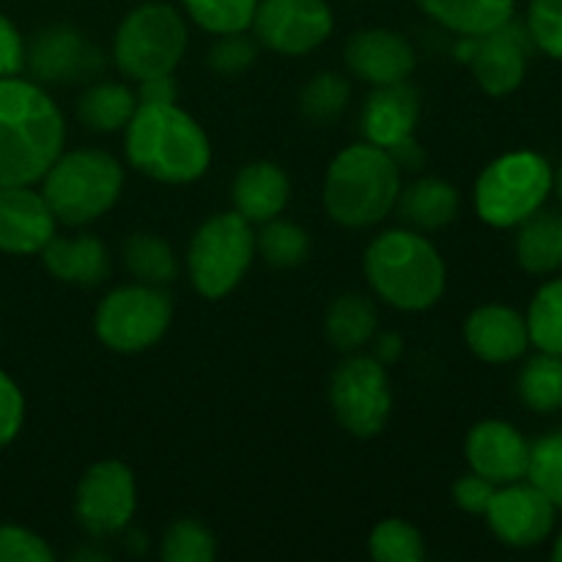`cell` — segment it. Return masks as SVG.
I'll use <instances>...</instances> for the list:
<instances>
[{
    "instance_id": "obj_22",
    "label": "cell",
    "mask_w": 562,
    "mask_h": 562,
    "mask_svg": "<svg viewBox=\"0 0 562 562\" xmlns=\"http://www.w3.org/2000/svg\"><path fill=\"white\" fill-rule=\"evenodd\" d=\"M38 256L55 280L80 285V289H93V285L104 283L110 274L108 247L93 234H80L71 239L55 234Z\"/></svg>"
},
{
    "instance_id": "obj_1",
    "label": "cell",
    "mask_w": 562,
    "mask_h": 562,
    "mask_svg": "<svg viewBox=\"0 0 562 562\" xmlns=\"http://www.w3.org/2000/svg\"><path fill=\"white\" fill-rule=\"evenodd\" d=\"M66 146V119L47 88L0 77V187L38 184Z\"/></svg>"
},
{
    "instance_id": "obj_12",
    "label": "cell",
    "mask_w": 562,
    "mask_h": 562,
    "mask_svg": "<svg viewBox=\"0 0 562 562\" xmlns=\"http://www.w3.org/2000/svg\"><path fill=\"white\" fill-rule=\"evenodd\" d=\"M532 49L525 22L510 20L483 36H461L456 55L470 66L475 82L488 97H508L525 82Z\"/></svg>"
},
{
    "instance_id": "obj_7",
    "label": "cell",
    "mask_w": 562,
    "mask_h": 562,
    "mask_svg": "<svg viewBox=\"0 0 562 562\" xmlns=\"http://www.w3.org/2000/svg\"><path fill=\"white\" fill-rule=\"evenodd\" d=\"M190 42L187 16L165 0H146L121 20L113 36V60L130 80L173 75Z\"/></svg>"
},
{
    "instance_id": "obj_36",
    "label": "cell",
    "mask_w": 562,
    "mask_h": 562,
    "mask_svg": "<svg viewBox=\"0 0 562 562\" xmlns=\"http://www.w3.org/2000/svg\"><path fill=\"white\" fill-rule=\"evenodd\" d=\"M527 481L541 488L554 508H562V428L530 445Z\"/></svg>"
},
{
    "instance_id": "obj_37",
    "label": "cell",
    "mask_w": 562,
    "mask_h": 562,
    "mask_svg": "<svg viewBox=\"0 0 562 562\" xmlns=\"http://www.w3.org/2000/svg\"><path fill=\"white\" fill-rule=\"evenodd\" d=\"M525 27L532 47L562 60V0H530Z\"/></svg>"
},
{
    "instance_id": "obj_41",
    "label": "cell",
    "mask_w": 562,
    "mask_h": 562,
    "mask_svg": "<svg viewBox=\"0 0 562 562\" xmlns=\"http://www.w3.org/2000/svg\"><path fill=\"white\" fill-rule=\"evenodd\" d=\"M494 492H497V486H494L492 481H486V477L470 470V475H461L459 481L453 483V503L459 505L464 514H486Z\"/></svg>"
},
{
    "instance_id": "obj_17",
    "label": "cell",
    "mask_w": 562,
    "mask_h": 562,
    "mask_svg": "<svg viewBox=\"0 0 562 562\" xmlns=\"http://www.w3.org/2000/svg\"><path fill=\"white\" fill-rule=\"evenodd\" d=\"M467 464L494 486L525 481L530 467V442L505 420H483L470 428L464 442Z\"/></svg>"
},
{
    "instance_id": "obj_45",
    "label": "cell",
    "mask_w": 562,
    "mask_h": 562,
    "mask_svg": "<svg viewBox=\"0 0 562 562\" xmlns=\"http://www.w3.org/2000/svg\"><path fill=\"white\" fill-rule=\"evenodd\" d=\"M404 351V340H401L398 333H384V335H373V355L382 366H393L395 360L401 357Z\"/></svg>"
},
{
    "instance_id": "obj_25",
    "label": "cell",
    "mask_w": 562,
    "mask_h": 562,
    "mask_svg": "<svg viewBox=\"0 0 562 562\" xmlns=\"http://www.w3.org/2000/svg\"><path fill=\"white\" fill-rule=\"evenodd\" d=\"M137 110V93L126 82L91 80L77 97V121L91 132H119Z\"/></svg>"
},
{
    "instance_id": "obj_8",
    "label": "cell",
    "mask_w": 562,
    "mask_h": 562,
    "mask_svg": "<svg viewBox=\"0 0 562 562\" xmlns=\"http://www.w3.org/2000/svg\"><path fill=\"white\" fill-rule=\"evenodd\" d=\"M256 258V231L241 214L209 217L187 247V274L206 300H223L245 280Z\"/></svg>"
},
{
    "instance_id": "obj_26",
    "label": "cell",
    "mask_w": 562,
    "mask_h": 562,
    "mask_svg": "<svg viewBox=\"0 0 562 562\" xmlns=\"http://www.w3.org/2000/svg\"><path fill=\"white\" fill-rule=\"evenodd\" d=\"M376 327V305L366 294H357V291L335 296L327 318H324V333H327L329 344H333V349L344 351V355H355L362 346L371 344Z\"/></svg>"
},
{
    "instance_id": "obj_30",
    "label": "cell",
    "mask_w": 562,
    "mask_h": 562,
    "mask_svg": "<svg viewBox=\"0 0 562 562\" xmlns=\"http://www.w3.org/2000/svg\"><path fill=\"white\" fill-rule=\"evenodd\" d=\"M351 99V82L340 71H318L302 86L300 113L313 126L338 124Z\"/></svg>"
},
{
    "instance_id": "obj_27",
    "label": "cell",
    "mask_w": 562,
    "mask_h": 562,
    "mask_svg": "<svg viewBox=\"0 0 562 562\" xmlns=\"http://www.w3.org/2000/svg\"><path fill=\"white\" fill-rule=\"evenodd\" d=\"M516 261L530 274H552L562 267V214L536 212L516 225Z\"/></svg>"
},
{
    "instance_id": "obj_20",
    "label": "cell",
    "mask_w": 562,
    "mask_h": 562,
    "mask_svg": "<svg viewBox=\"0 0 562 562\" xmlns=\"http://www.w3.org/2000/svg\"><path fill=\"white\" fill-rule=\"evenodd\" d=\"M420 121V93L409 82L373 88L360 113V132L379 148H393L415 135Z\"/></svg>"
},
{
    "instance_id": "obj_46",
    "label": "cell",
    "mask_w": 562,
    "mask_h": 562,
    "mask_svg": "<svg viewBox=\"0 0 562 562\" xmlns=\"http://www.w3.org/2000/svg\"><path fill=\"white\" fill-rule=\"evenodd\" d=\"M554 192H558L560 206H562V159H560V168L554 170Z\"/></svg>"
},
{
    "instance_id": "obj_15",
    "label": "cell",
    "mask_w": 562,
    "mask_h": 562,
    "mask_svg": "<svg viewBox=\"0 0 562 562\" xmlns=\"http://www.w3.org/2000/svg\"><path fill=\"white\" fill-rule=\"evenodd\" d=\"M554 505L530 481L497 486L486 508V521L497 541L514 549L541 547L554 530Z\"/></svg>"
},
{
    "instance_id": "obj_29",
    "label": "cell",
    "mask_w": 562,
    "mask_h": 562,
    "mask_svg": "<svg viewBox=\"0 0 562 562\" xmlns=\"http://www.w3.org/2000/svg\"><path fill=\"white\" fill-rule=\"evenodd\" d=\"M516 390L521 404L538 415H552L562 409V357L538 351L521 366Z\"/></svg>"
},
{
    "instance_id": "obj_32",
    "label": "cell",
    "mask_w": 562,
    "mask_h": 562,
    "mask_svg": "<svg viewBox=\"0 0 562 562\" xmlns=\"http://www.w3.org/2000/svg\"><path fill=\"white\" fill-rule=\"evenodd\" d=\"M256 252L274 269H294L311 256V236L291 220H269L256 234Z\"/></svg>"
},
{
    "instance_id": "obj_42",
    "label": "cell",
    "mask_w": 562,
    "mask_h": 562,
    "mask_svg": "<svg viewBox=\"0 0 562 562\" xmlns=\"http://www.w3.org/2000/svg\"><path fill=\"white\" fill-rule=\"evenodd\" d=\"M25 66V42L5 14H0V77L20 75Z\"/></svg>"
},
{
    "instance_id": "obj_40",
    "label": "cell",
    "mask_w": 562,
    "mask_h": 562,
    "mask_svg": "<svg viewBox=\"0 0 562 562\" xmlns=\"http://www.w3.org/2000/svg\"><path fill=\"white\" fill-rule=\"evenodd\" d=\"M25 423V398L9 373L0 371V450L11 445Z\"/></svg>"
},
{
    "instance_id": "obj_38",
    "label": "cell",
    "mask_w": 562,
    "mask_h": 562,
    "mask_svg": "<svg viewBox=\"0 0 562 562\" xmlns=\"http://www.w3.org/2000/svg\"><path fill=\"white\" fill-rule=\"evenodd\" d=\"M256 58H258V42L247 36V31L217 36V42H214L206 53L209 69L217 71V75L223 77L245 75V71L256 64Z\"/></svg>"
},
{
    "instance_id": "obj_4",
    "label": "cell",
    "mask_w": 562,
    "mask_h": 562,
    "mask_svg": "<svg viewBox=\"0 0 562 562\" xmlns=\"http://www.w3.org/2000/svg\"><path fill=\"white\" fill-rule=\"evenodd\" d=\"M401 170L387 148L362 140L329 162L322 201L329 217L351 231L379 225L395 209Z\"/></svg>"
},
{
    "instance_id": "obj_28",
    "label": "cell",
    "mask_w": 562,
    "mask_h": 562,
    "mask_svg": "<svg viewBox=\"0 0 562 562\" xmlns=\"http://www.w3.org/2000/svg\"><path fill=\"white\" fill-rule=\"evenodd\" d=\"M121 261L137 283L168 285L179 274V258H176L170 241H165L159 234H148V231H137L124 241Z\"/></svg>"
},
{
    "instance_id": "obj_18",
    "label": "cell",
    "mask_w": 562,
    "mask_h": 562,
    "mask_svg": "<svg viewBox=\"0 0 562 562\" xmlns=\"http://www.w3.org/2000/svg\"><path fill=\"white\" fill-rule=\"evenodd\" d=\"M58 231L53 209L33 184L0 187V252L36 256Z\"/></svg>"
},
{
    "instance_id": "obj_43",
    "label": "cell",
    "mask_w": 562,
    "mask_h": 562,
    "mask_svg": "<svg viewBox=\"0 0 562 562\" xmlns=\"http://www.w3.org/2000/svg\"><path fill=\"white\" fill-rule=\"evenodd\" d=\"M137 102H176L179 88H176L173 75L148 77V80L137 82Z\"/></svg>"
},
{
    "instance_id": "obj_24",
    "label": "cell",
    "mask_w": 562,
    "mask_h": 562,
    "mask_svg": "<svg viewBox=\"0 0 562 562\" xmlns=\"http://www.w3.org/2000/svg\"><path fill=\"white\" fill-rule=\"evenodd\" d=\"M417 9L456 36H483L514 20L516 0H415Z\"/></svg>"
},
{
    "instance_id": "obj_47",
    "label": "cell",
    "mask_w": 562,
    "mask_h": 562,
    "mask_svg": "<svg viewBox=\"0 0 562 562\" xmlns=\"http://www.w3.org/2000/svg\"><path fill=\"white\" fill-rule=\"evenodd\" d=\"M552 558L562 562V532L558 536V541H554V549H552Z\"/></svg>"
},
{
    "instance_id": "obj_10",
    "label": "cell",
    "mask_w": 562,
    "mask_h": 562,
    "mask_svg": "<svg viewBox=\"0 0 562 562\" xmlns=\"http://www.w3.org/2000/svg\"><path fill=\"white\" fill-rule=\"evenodd\" d=\"M333 415L351 437L371 439L382 434L393 412L387 366L371 355H349L329 379Z\"/></svg>"
},
{
    "instance_id": "obj_6",
    "label": "cell",
    "mask_w": 562,
    "mask_h": 562,
    "mask_svg": "<svg viewBox=\"0 0 562 562\" xmlns=\"http://www.w3.org/2000/svg\"><path fill=\"white\" fill-rule=\"evenodd\" d=\"M554 168L543 154L519 148L488 162L475 181L477 217L492 228H516L547 206Z\"/></svg>"
},
{
    "instance_id": "obj_14",
    "label": "cell",
    "mask_w": 562,
    "mask_h": 562,
    "mask_svg": "<svg viewBox=\"0 0 562 562\" xmlns=\"http://www.w3.org/2000/svg\"><path fill=\"white\" fill-rule=\"evenodd\" d=\"M25 66L42 86H75L102 75L104 53L77 27L49 25L25 44Z\"/></svg>"
},
{
    "instance_id": "obj_9",
    "label": "cell",
    "mask_w": 562,
    "mask_h": 562,
    "mask_svg": "<svg viewBox=\"0 0 562 562\" xmlns=\"http://www.w3.org/2000/svg\"><path fill=\"white\" fill-rule=\"evenodd\" d=\"M173 322V300L162 285L126 283L110 291L93 313L99 344L119 355H137L165 338Z\"/></svg>"
},
{
    "instance_id": "obj_13",
    "label": "cell",
    "mask_w": 562,
    "mask_h": 562,
    "mask_svg": "<svg viewBox=\"0 0 562 562\" xmlns=\"http://www.w3.org/2000/svg\"><path fill=\"white\" fill-rule=\"evenodd\" d=\"M250 27L258 44L296 58L333 36L335 14L327 0H258Z\"/></svg>"
},
{
    "instance_id": "obj_3",
    "label": "cell",
    "mask_w": 562,
    "mask_h": 562,
    "mask_svg": "<svg viewBox=\"0 0 562 562\" xmlns=\"http://www.w3.org/2000/svg\"><path fill=\"white\" fill-rule=\"evenodd\" d=\"M368 285L395 311L420 313L437 305L448 285L442 256L415 228L382 231L362 258Z\"/></svg>"
},
{
    "instance_id": "obj_19",
    "label": "cell",
    "mask_w": 562,
    "mask_h": 562,
    "mask_svg": "<svg viewBox=\"0 0 562 562\" xmlns=\"http://www.w3.org/2000/svg\"><path fill=\"white\" fill-rule=\"evenodd\" d=\"M464 340L477 360L488 366L516 362L530 349L527 318L508 305H481L467 316Z\"/></svg>"
},
{
    "instance_id": "obj_21",
    "label": "cell",
    "mask_w": 562,
    "mask_h": 562,
    "mask_svg": "<svg viewBox=\"0 0 562 562\" xmlns=\"http://www.w3.org/2000/svg\"><path fill=\"white\" fill-rule=\"evenodd\" d=\"M291 198V181L280 165L258 159V162L245 165L236 173L234 184H231V201H234V212L241 214L247 223L261 225L269 220L280 217L283 209L289 206Z\"/></svg>"
},
{
    "instance_id": "obj_33",
    "label": "cell",
    "mask_w": 562,
    "mask_h": 562,
    "mask_svg": "<svg viewBox=\"0 0 562 562\" xmlns=\"http://www.w3.org/2000/svg\"><path fill=\"white\" fill-rule=\"evenodd\" d=\"M187 20L212 36L250 31L258 0H181Z\"/></svg>"
},
{
    "instance_id": "obj_11",
    "label": "cell",
    "mask_w": 562,
    "mask_h": 562,
    "mask_svg": "<svg viewBox=\"0 0 562 562\" xmlns=\"http://www.w3.org/2000/svg\"><path fill=\"white\" fill-rule=\"evenodd\" d=\"M137 510V483L124 461L104 459L88 467L75 492V519L91 538L119 536Z\"/></svg>"
},
{
    "instance_id": "obj_2",
    "label": "cell",
    "mask_w": 562,
    "mask_h": 562,
    "mask_svg": "<svg viewBox=\"0 0 562 562\" xmlns=\"http://www.w3.org/2000/svg\"><path fill=\"white\" fill-rule=\"evenodd\" d=\"M124 151L132 170L159 184H192L212 165L209 135L176 102H137Z\"/></svg>"
},
{
    "instance_id": "obj_16",
    "label": "cell",
    "mask_w": 562,
    "mask_h": 562,
    "mask_svg": "<svg viewBox=\"0 0 562 562\" xmlns=\"http://www.w3.org/2000/svg\"><path fill=\"white\" fill-rule=\"evenodd\" d=\"M346 69L371 88L406 82L417 66L409 38L390 27H362L346 44Z\"/></svg>"
},
{
    "instance_id": "obj_35",
    "label": "cell",
    "mask_w": 562,
    "mask_h": 562,
    "mask_svg": "<svg viewBox=\"0 0 562 562\" xmlns=\"http://www.w3.org/2000/svg\"><path fill=\"white\" fill-rule=\"evenodd\" d=\"M159 554L165 562H209L217 558V541L201 521L179 519L162 536Z\"/></svg>"
},
{
    "instance_id": "obj_39",
    "label": "cell",
    "mask_w": 562,
    "mask_h": 562,
    "mask_svg": "<svg viewBox=\"0 0 562 562\" xmlns=\"http://www.w3.org/2000/svg\"><path fill=\"white\" fill-rule=\"evenodd\" d=\"M55 552L36 532L16 525H0V562H53Z\"/></svg>"
},
{
    "instance_id": "obj_5",
    "label": "cell",
    "mask_w": 562,
    "mask_h": 562,
    "mask_svg": "<svg viewBox=\"0 0 562 562\" xmlns=\"http://www.w3.org/2000/svg\"><path fill=\"white\" fill-rule=\"evenodd\" d=\"M124 190V168L102 148L60 151L42 176V195L55 220L69 228L104 217L119 203Z\"/></svg>"
},
{
    "instance_id": "obj_23",
    "label": "cell",
    "mask_w": 562,
    "mask_h": 562,
    "mask_svg": "<svg viewBox=\"0 0 562 562\" xmlns=\"http://www.w3.org/2000/svg\"><path fill=\"white\" fill-rule=\"evenodd\" d=\"M395 212L409 228L439 231L459 217V190L439 176H423V179L401 184Z\"/></svg>"
},
{
    "instance_id": "obj_34",
    "label": "cell",
    "mask_w": 562,
    "mask_h": 562,
    "mask_svg": "<svg viewBox=\"0 0 562 562\" xmlns=\"http://www.w3.org/2000/svg\"><path fill=\"white\" fill-rule=\"evenodd\" d=\"M368 552L376 562H423L426 541L420 530L404 519H384L368 538Z\"/></svg>"
},
{
    "instance_id": "obj_44",
    "label": "cell",
    "mask_w": 562,
    "mask_h": 562,
    "mask_svg": "<svg viewBox=\"0 0 562 562\" xmlns=\"http://www.w3.org/2000/svg\"><path fill=\"white\" fill-rule=\"evenodd\" d=\"M390 157L395 159V165H398L401 173H404V170L417 173V170H423V165H426V151H423L420 143L415 140V135L406 137V140L398 143V146L390 148Z\"/></svg>"
},
{
    "instance_id": "obj_31",
    "label": "cell",
    "mask_w": 562,
    "mask_h": 562,
    "mask_svg": "<svg viewBox=\"0 0 562 562\" xmlns=\"http://www.w3.org/2000/svg\"><path fill=\"white\" fill-rule=\"evenodd\" d=\"M530 346L547 355L562 357V278H552L536 291L527 307Z\"/></svg>"
}]
</instances>
